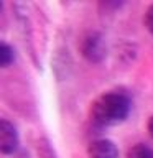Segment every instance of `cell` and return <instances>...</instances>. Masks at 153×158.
Returning <instances> with one entry per match:
<instances>
[{
	"label": "cell",
	"mask_w": 153,
	"mask_h": 158,
	"mask_svg": "<svg viewBox=\"0 0 153 158\" xmlns=\"http://www.w3.org/2000/svg\"><path fill=\"white\" fill-rule=\"evenodd\" d=\"M130 112V101L122 92H107L92 104V118L101 125L122 122Z\"/></svg>",
	"instance_id": "6da1fadb"
},
{
	"label": "cell",
	"mask_w": 153,
	"mask_h": 158,
	"mask_svg": "<svg viewBox=\"0 0 153 158\" xmlns=\"http://www.w3.org/2000/svg\"><path fill=\"white\" fill-rule=\"evenodd\" d=\"M18 147V133L8 120H0V152L13 153Z\"/></svg>",
	"instance_id": "7a4b0ae2"
},
{
	"label": "cell",
	"mask_w": 153,
	"mask_h": 158,
	"mask_svg": "<svg viewBox=\"0 0 153 158\" xmlns=\"http://www.w3.org/2000/svg\"><path fill=\"white\" fill-rule=\"evenodd\" d=\"M82 54L86 56L89 61H101L105 54V46H104V41L99 35L92 33L89 35L87 38H84L82 41Z\"/></svg>",
	"instance_id": "3957f363"
},
{
	"label": "cell",
	"mask_w": 153,
	"mask_h": 158,
	"mask_svg": "<svg viewBox=\"0 0 153 158\" xmlns=\"http://www.w3.org/2000/svg\"><path fill=\"white\" fill-rule=\"evenodd\" d=\"M89 158H118V150L114 145V142L101 138V140H94L87 148Z\"/></svg>",
	"instance_id": "277c9868"
},
{
	"label": "cell",
	"mask_w": 153,
	"mask_h": 158,
	"mask_svg": "<svg viewBox=\"0 0 153 158\" xmlns=\"http://www.w3.org/2000/svg\"><path fill=\"white\" fill-rule=\"evenodd\" d=\"M127 158H153V150L143 143H137L135 147L128 150Z\"/></svg>",
	"instance_id": "5b68a950"
},
{
	"label": "cell",
	"mask_w": 153,
	"mask_h": 158,
	"mask_svg": "<svg viewBox=\"0 0 153 158\" xmlns=\"http://www.w3.org/2000/svg\"><path fill=\"white\" fill-rule=\"evenodd\" d=\"M13 49L8 46L7 43H2L0 44V64L2 68H7L8 64L13 63Z\"/></svg>",
	"instance_id": "8992f818"
},
{
	"label": "cell",
	"mask_w": 153,
	"mask_h": 158,
	"mask_svg": "<svg viewBox=\"0 0 153 158\" xmlns=\"http://www.w3.org/2000/svg\"><path fill=\"white\" fill-rule=\"evenodd\" d=\"M145 27L153 35V5H150L145 12Z\"/></svg>",
	"instance_id": "52a82bcc"
},
{
	"label": "cell",
	"mask_w": 153,
	"mask_h": 158,
	"mask_svg": "<svg viewBox=\"0 0 153 158\" xmlns=\"http://www.w3.org/2000/svg\"><path fill=\"white\" fill-rule=\"evenodd\" d=\"M148 133H150L151 138H153V115L150 117V120H148Z\"/></svg>",
	"instance_id": "ba28073f"
}]
</instances>
